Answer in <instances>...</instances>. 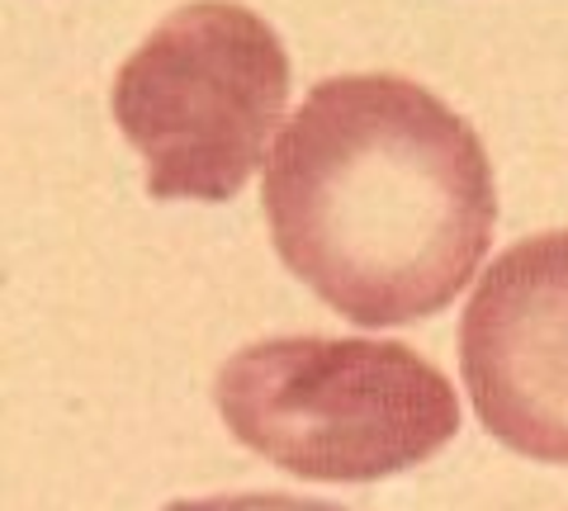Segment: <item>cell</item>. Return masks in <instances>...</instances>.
Masks as SVG:
<instances>
[{
	"mask_svg": "<svg viewBox=\"0 0 568 511\" xmlns=\"http://www.w3.org/2000/svg\"><path fill=\"white\" fill-rule=\"evenodd\" d=\"M261 214L298 285L355 327H407L474 285L497 227L484 137L394 72L327 76L261 166Z\"/></svg>",
	"mask_w": 568,
	"mask_h": 511,
	"instance_id": "cell-1",
	"label": "cell"
},
{
	"mask_svg": "<svg viewBox=\"0 0 568 511\" xmlns=\"http://www.w3.org/2000/svg\"><path fill=\"white\" fill-rule=\"evenodd\" d=\"M223 427L308 483H379L426 464L459 431V398L403 341L265 337L213 375Z\"/></svg>",
	"mask_w": 568,
	"mask_h": 511,
	"instance_id": "cell-2",
	"label": "cell"
},
{
	"mask_svg": "<svg viewBox=\"0 0 568 511\" xmlns=\"http://www.w3.org/2000/svg\"><path fill=\"white\" fill-rule=\"evenodd\" d=\"M110 114L152 200L227 204L290 119V48L237 0H194L123 58Z\"/></svg>",
	"mask_w": 568,
	"mask_h": 511,
	"instance_id": "cell-3",
	"label": "cell"
},
{
	"mask_svg": "<svg viewBox=\"0 0 568 511\" xmlns=\"http://www.w3.org/2000/svg\"><path fill=\"white\" fill-rule=\"evenodd\" d=\"M459 379L497 446L568 464V227L507 246L478 275L459 317Z\"/></svg>",
	"mask_w": 568,
	"mask_h": 511,
	"instance_id": "cell-4",
	"label": "cell"
},
{
	"mask_svg": "<svg viewBox=\"0 0 568 511\" xmlns=\"http://www.w3.org/2000/svg\"><path fill=\"white\" fill-rule=\"evenodd\" d=\"M166 511H342V507L290 498V492H237V498H181Z\"/></svg>",
	"mask_w": 568,
	"mask_h": 511,
	"instance_id": "cell-5",
	"label": "cell"
}]
</instances>
